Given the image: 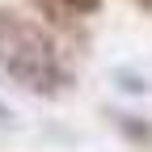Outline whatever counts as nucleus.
<instances>
[{"mask_svg":"<svg viewBox=\"0 0 152 152\" xmlns=\"http://www.w3.org/2000/svg\"><path fill=\"white\" fill-rule=\"evenodd\" d=\"M0 76L26 89L30 97H68L76 89V68L64 55V42L42 21L0 4Z\"/></svg>","mask_w":152,"mask_h":152,"instance_id":"f257e3e1","label":"nucleus"},{"mask_svg":"<svg viewBox=\"0 0 152 152\" xmlns=\"http://www.w3.org/2000/svg\"><path fill=\"white\" fill-rule=\"evenodd\" d=\"M110 123L123 131V135L131 140V144H152V123L148 118H140V114H127V110H114L110 114Z\"/></svg>","mask_w":152,"mask_h":152,"instance_id":"f03ea898","label":"nucleus"},{"mask_svg":"<svg viewBox=\"0 0 152 152\" xmlns=\"http://www.w3.org/2000/svg\"><path fill=\"white\" fill-rule=\"evenodd\" d=\"M114 80H118V89H127V93H148V89H152L148 76L131 72V68H114Z\"/></svg>","mask_w":152,"mask_h":152,"instance_id":"7ed1b4c3","label":"nucleus"},{"mask_svg":"<svg viewBox=\"0 0 152 152\" xmlns=\"http://www.w3.org/2000/svg\"><path fill=\"white\" fill-rule=\"evenodd\" d=\"M59 4H64L68 13H76V17H97L106 0H59Z\"/></svg>","mask_w":152,"mask_h":152,"instance_id":"20e7f679","label":"nucleus"},{"mask_svg":"<svg viewBox=\"0 0 152 152\" xmlns=\"http://www.w3.org/2000/svg\"><path fill=\"white\" fill-rule=\"evenodd\" d=\"M9 123H13V110H9L4 102H0V127H9Z\"/></svg>","mask_w":152,"mask_h":152,"instance_id":"39448f33","label":"nucleus"},{"mask_svg":"<svg viewBox=\"0 0 152 152\" xmlns=\"http://www.w3.org/2000/svg\"><path fill=\"white\" fill-rule=\"evenodd\" d=\"M131 4H135L140 13H152V0H131Z\"/></svg>","mask_w":152,"mask_h":152,"instance_id":"423d86ee","label":"nucleus"}]
</instances>
